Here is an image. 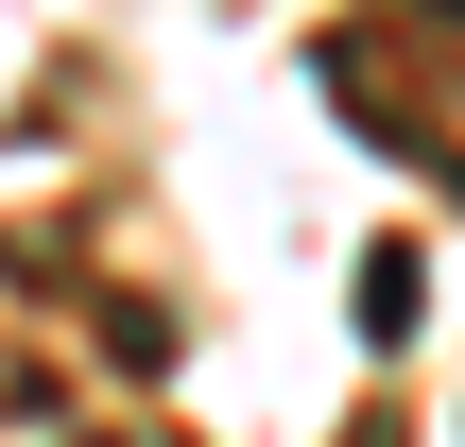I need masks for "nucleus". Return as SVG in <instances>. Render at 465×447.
I'll list each match as a JSON object with an SVG mask.
<instances>
[{"instance_id":"f257e3e1","label":"nucleus","mask_w":465,"mask_h":447,"mask_svg":"<svg viewBox=\"0 0 465 447\" xmlns=\"http://www.w3.org/2000/svg\"><path fill=\"white\" fill-rule=\"evenodd\" d=\"M414 310H431V293H414V241H380V258H362V345H414Z\"/></svg>"}]
</instances>
